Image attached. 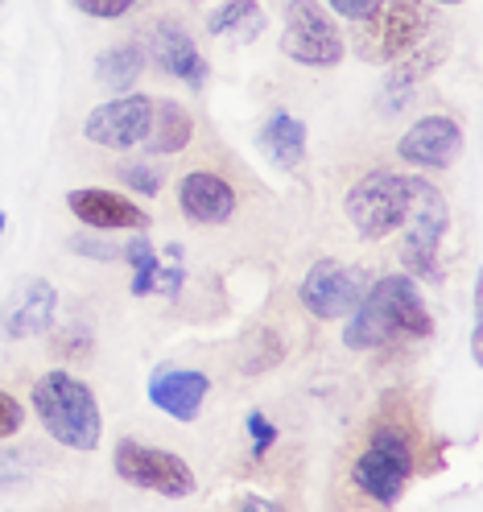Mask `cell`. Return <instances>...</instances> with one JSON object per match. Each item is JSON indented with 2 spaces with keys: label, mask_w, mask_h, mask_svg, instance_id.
Masks as SVG:
<instances>
[{
  "label": "cell",
  "mask_w": 483,
  "mask_h": 512,
  "mask_svg": "<svg viewBox=\"0 0 483 512\" xmlns=\"http://www.w3.org/2000/svg\"><path fill=\"white\" fill-rule=\"evenodd\" d=\"M430 335H434V314L422 302V290L413 285V277L405 273L372 281L343 327V343L351 351H372L384 343L430 339Z\"/></svg>",
  "instance_id": "6da1fadb"
},
{
  "label": "cell",
  "mask_w": 483,
  "mask_h": 512,
  "mask_svg": "<svg viewBox=\"0 0 483 512\" xmlns=\"http://www.w3.org/2000/svg\"><path fill=\"white\" fill-rule=\"evenodd\" d=\"M34 413L46 426V434L67 446V451H95L104 434V418H100V401L87 384L71 372H46L34 380Z\"/></svg>",
  "instance_id": "7a4b0ae2"
},
{
  "label": "cell",
  "mask_w": 483,
  "mask_h": 512,
  "mask_svg": "<svg viewBox=\"0 0 483 512\" xmlns=\"http://www.w3.org/2000/svg\"><path fill=\"white\" fill-rule=\"evenodd\" d=\"M405 236H401V265L409 269V277L417 281H430L438 285L442 281V261H438V244L450 228V207L442 199V190L434 182H422L413 178V203H409V215H405Z\"/></svg>",
  "instance_id": "3957f363"
},
{
  "label": "cell",
  "mask_w": 483,
  "mask_h": 512,
  "mask_svg": "<svg viewBox=\"0 0 483 512\" xmlns=\"http://www.w3.org/2000/svg\"><path fill=\"white\" fill-rule=\"evenodd\" d=\"M409 203H413V178L393 170H372L347 190L343 215L364 240H384L405 223Z\"/></svg>",
  "instance_id": "277c9868"
},
{
  "label": "cell",
  "mask_w": 483,
  "mask_h": 512,
  "mask_svg": "<svg viewBox=\"0 0 483 512\" xmlns=\"http://www.w3.org/2000/svg\"><path fill=\"white\" fill-rule=\"evenodd\" d=\"M413 442L401 434V430H376V438L364 446V455L356 459V471H351V479H356V488L380 504V508H393L409 479H413Z\"/></svg>",
  "instance_id": "5b68a950"
},
{
  "label": "cell",
  "mask_w": 483,
  "mask_h": 512,
  "mask_svg": "<svg viewBox=\"0 0 483 512\" xmlns=\"http://www.w3.org/2000/svg\"><path fill=\"white\" fill-rule=\"evenodd\" d=\"M360 25H364V34H360L364 58L401 62L430 34V9L422 0H380V9Z\"/></svg>",
  "instance_id": "8992f818"
},
{
  "label": "cell",
  "mask_w": 483,
  "mask_h": 512,
  "mask_svg": "<svg viewBox=\"0 0 483 512\" xmlns=\"http://www.w3.org/2000/svg\"><path fill=\"white\" fill-rule=\"evenodd\" d=\"M112 467L124 484L170 496V500H186L195 492V471H190L186 459H178L174 451H157V446H145L137 438H120L112 451Z\"/></svg>",
  "instance_id": "52a82bcc"
},
{
  "label": "cell",
  "mask_w": 483,
  "mask_h": 512,
  "mask_svg": "<svg viewBox=\"0 0 483 512\" xmlns=\"http://www.w3.org/2000/svg\"><path fill=\"white\" fill-rule=\"evenodd\" d=\"M281 54L302 62V67H335L347 54V42L339 34L335 17L318 0H289L285 5V34Z\"/></svg>",
  "instance_id": "ba28073f"
},
{
  "label": "cell",
  "mask_w": 483,
  "mask_h": 512,
  "mask_svg": "<svg viewBox=\"0 0 483 512\" xmlns=\"http://www.w3.org/2000/svg\"><path fill=\"white\" fill-rule=\"evenodd\" d=\"M364 273L351 269L343 261H331V256H322V261L310 265V273L302 277L298 285V298L306 306V314L322 318V323H331V318H347L351 310L360 306L364 298Z\"/></svg>",
  "instance_id": "9c48e42d"
},
{
  "label": "cell",
  "mask_w": 483,
  "mask_h": 512,
  "mask_svg": "<svg viewBox=\"0 0 483 512\" xmlns=\"http://www.w3.org/2000/svg\"><path fill=\"white\" fill-rule=\"evenodd\" d=\"M149 116H153L149 95H116V100L91 108V116L83 120V137L104 149H133L149 133Z\"/></svg>",
  "instance_id": "30bf717a"
},
{
  "label": "cell",
  "mask_w": 483,
  "mask_h": 512,
  "mask_svg": "<svg viewBox=\"0 0 483 512\" xmlns=\"http://www.w3.org/2000/svg\"><path fill=\"white\" fill-rule=\"evenodd\" d=\"M463 153V128L450 116H422L397 141V157L417 170H450Z\"/></svg>",
  "instance_id": "8fae6325"
},
{
  "label": "cell",
  "mask_w": 483,
  "mask_h": 512,
  "mask_svg": "<svg viewBox=\"0 0 483 512\" xmlns=\"http://www.w3.org/2000/svg\"><path fill=\"white\" fill-rule=\"evenodd\" d=\"M67 207L91 232H145L149 228V215L137 203H128L124 195H116V190H100V186L71 190Z\"/></svg>",
  "instance_id": "7c38bea8"
},
{
  "label": "cell",
  "mask_w": 483,
  "mask_h": 512,
  "mask_svg": "<svg viewBox=\"0 0 483 512\" xmlns=\"http://www.w3.org/2000/svg\"><path fill=\"white\" fill-rule=\"evenodd\" d=\"M145 58H153V67L161 75H174L190 87L207 83V58L199 54V46L190 42V34L178 21H157L149 29V54Z\"/></svg>",
  "instance_id": "4fadbf2b"
},
{
  "label": "cell",
  "mask_w": 483,
  "mask_h": 512,
  "mask_svg": "<svg viewBox=\"0 0 483 512\" xmlns=\"http://www.w3.org/2000/svg\"><path fill=\"white\" fill-rule=\"evenodd\" d=\"M58 318V294L46 277H29L21 290L5 302L0 310V327H5L9 339H34L46 335Z\"/></svg>",
  "instance_id": "5bb4252c"
},
{
  "label": "cell",
  "mask_w": 483,
  "mask_h": 512,
  "mask_svg": "<svg viewBox=\"0 0 483 512\" xmlns=\"http://www.w3.org/2000/svg\"><path fill=\"white\" fill-rule=\"evenodd\" d=\"M211 393V380L199 368H157L149 376V401L174 422H195Z\"/></svg>",
  "instance_id": "9a60e30c"
},
{
  "label": "cell",
  "mask_w": 483,
  "mask_h": 512,
  "mask_svg": "<svg viewBox=\"0 0 483 512\" xmlns=\"http://www.w3.org/2000/svg\"><path fill=\"white\" fill-rule=\"evenodd\" d=\"M178 203L186 219H195V223H228L236 211V190L228 178H219L211 170H190L178 182Z\"/></svg>",
  "instance_id": "2e32d148"
},
{
  "label": "cell",
  "mask_w": 483,
  "mask_h": 512,
  "mask_svg": "<svg viewBox=\"0 0 483 512\" xmlns=\"http://www.w3.org/2000/svg\"><path fill=\"white\" fill-rule=\"evenodd\" d=\"M256 145L269 153V162L277 170H298L306 162V124L289 112H269V120L256 133Z\"/></svg>",
  "instance_id": "e0dca14e"
},
{
  "label": "cell",
  "mask_w": 483,
  "mask_h": 512,
  "mask_svg": "<svg viewBox=\"0 0 483 512\" xmlns=\"http://www.w3.org/2000/svg\"><path fill=\"white\" fill-rule=\"evenodd\" d=\"M195 137V120L178 100H157L153 116H149V133H145V149L149 153H182Z\"/></svg>",
  "instance_id": "ac0fdd59"
},
{
  "label": "cell",
  "mask_w": 483,
  "mask_h": 512,
  "mask_svg": "<svg viewBox=\"0 0 483 512\" xmlns=\"http://www.w3.org/2000/svg\"><path fill=\"white\" fill-rule=\"evenodd\" d=\"M145 71V50L137 42H116L108 46L100 58H95V75H100V87L124 95L128 87H133Z\"/></svg>",
  "instance_id": "d6986e66"
},
{
  "label": "cell",
  "mask_w": 483,
  "mask_h": 512,
  "mask_svg": "<svg viewBox=\"0 0 483 512\" xmlns=\"http://www.w3.org/2000/svg\"><path fill=\"white\" fill-rule=\"evenodd\" d=\"M207 29H211L215 38H232L236 46H248L265 29V13H261L256 0H228V5H219L211 13Z\"/></svg>",
  "instance_id": "ffe728a7"
},
{
  "label": "cell",
  "mask_w": 483,
  "mask_h": 512,
  "mask_svg": "<svg viewBox=\"0 0 483 512\" xmlns=\"http://www.w3.org/2000/svg\"><path fill=\"white\" fill-rule=\"evenodd\" d=\"M442 42L438 46H430V54L422 58V54H417V58H409V62H401V67L389 75V83H384V108H389V112H397V108H405L409 104V95H413V83L417 79H422L430 67H434V62L442 58Z\"/></svg>",
  "instance_id": "44dd1931"
},
{
  "label": "cell",
  "mask_w": 483,
  "mask_h": 512,
  "mask_svg": "<svg viewBox=\"0 0 483 512\" xmlns=\"http://www.w3.org/2000/svg\"><path fill=\"white\" fill-rule=\"evenodd\" d=\"M120 261H128V269H133V294H137V298L153 294V277H157V269H161L157 248H153L145 236H137V240H128V244H124V256H120Z\"/></svg>",
  "instance_id": "7402d4cb"
},
{
  "label": "cell",
  "mask_w": 483,
  "mask_h": 512,
  "mask_svg": "<svg viewBox=\"0 0 483 512\" xmlns=\"http://www.w3.org/2000/svg\"><path fill=\"white\" fill-rule=\"evenodd\" d=\"M120 182H124L128 190H137V195H157V190L166 186V178H161V170L141 166V162H128V166H120Z\"/></svg>",
  "instance_id": "603a6c76"
},
{
  "label": "cell",
  "mask_w": 483,
  "mask_h": 512,
  "mask_svg": "<svg viewBox=\"0 0 483 512\" xmlns=\"http://www.w3.org/2000/svg\"><path fill=\"white\" fill-rule=\"evenodd\" d=\"M71 252H79V256H95V261H120V256H124V244H112V240H100V236L79 232V236H71Z\"/></svg>",
  "instance_id": "cb8c5ba5"
},
{
  "label": "cell",
  "mask_w": 483,
  "mask_h": 512,
  "mask_svg": "<svg viewBox=\"0 0 483 512\" xmlns=\"http://www.w3.org/2000/svg\"><path fill=\"white\" fill-rule=\"evenodd\" d=\"M71 5H75L79 13H87V17H100V21H116V17H124L128 9H137L141 0H71Z\"/></svg>",
  "instance_id": "d4e9b609"
},
{
  "label": "cell",
  "mask_w": 483,
  "mask_h": 512,
  "mask_svg": "<svg viewBox=\"0 0 483 512\" xmlns=\"http://www.w3.org/2000/svg\"><path fill=\"white\" fill-rule=\"evenodd\" d=\"M244 426H248V434H252V455H265L269 451V446L277 442V426L265 418V413H248V418H244Z\"/></svg>",
  "instance_id": "484cf974"
},
{
  "label": "cell",
  "mask_w": 483,
  "mask_h": 512,
  "mask_svg": "<svg viewBox=\"0 0 483 512\" xmlns=\"http://www.w3.org/2000/svg\"><path fill=\"white\" fill-rule=\"evenodd\" d=\"M21 426H25V409H21V401L0 389V438H13Z\"/></svg>",
  "instance_id": "4316f807"
},
{
  "label": "cell",
  "mask_w": 483,
  "mask_h": 512,
  "mask_svg": "<svg viewBox=\"0 0 483 512\" xmlns=\"http://www.w3.org/2000/svg\"><path fill=\"white\" fill-rule=\"evenodd\" d=\"M331 9H335L339 17H347L351 25H360V21H368V17L380 9V0H331Z\"/></svg>",
  "instance_id": "83f0119b"
},
{
  "label": "cell",
  "mask_w": 483,
  "mask_h": 512,
  "mask_svg": "<svg viewBox=\"0 0 483 512\" xmlns=\"http://www.w3.org/2000/svg\"><path fill=\"white\" fill-rule=\"evenodd\" d=\"M5 228H9V215H5V211H0V236H5Z\"/></svg>",
  "instance_id": "f1b7e54d"
},
{
  "label": "cell",
  "mask_w": 483,
  "mask_h": 512,
  "mask_svg": "<svg viewBox=\"0 0 483 512\" xmlns=\"http://www.w3.org/2000/svg\"><path fill=\"white\" fill-rule=\"evenodd\" d=\"M438 5H459V0H438Z\"/></svg>",
  "instance_id": "f546056e"
}]
</instances>
